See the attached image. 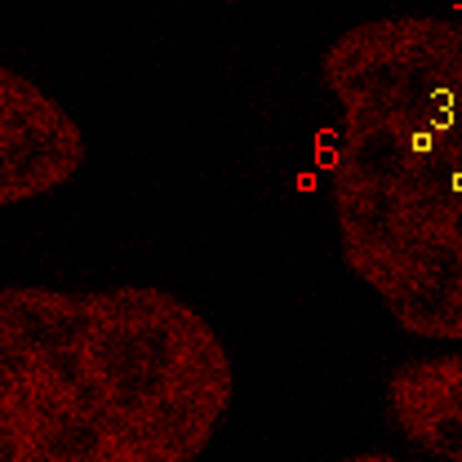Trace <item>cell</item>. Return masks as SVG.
<instances>
[{
    "label": "cell",
    "instance_id": "6da1fadb",
    "mask_svg": "<svg viewBox=\"0 0 462 462\" xmlns=\"http://www.w3.org/2000/svg\"><path fill=\"white\" fill-rule=\"evenodd\" d=\"M338 258L409 338L462 346V18H365L320 54Z\"/></svg>",
    "mask_w": 462,
    "mask_h": 462
},
{
    "label": "cell",
    "instance_id": "7a4b0ae2",
    "mask_svg": "<svg viewBox=\"0 0 462 462\" xmlns=\"http://www.w3.org/2000/svg\"><path fill=\"white\" fill-rule=\"evenodd\" d=\"M231 396L227 343L170 289H0V462H200Z\"/></svg>",
    "mask_w": 462,
    "mask_h": 462
},
{
    "label": "cell",
    "instance_id": "3957f363",
    "mask_svg": "<svg viewBox=\"0 0 462 462\" xmlns=\"http://www.w3.org/2000/svg\"><path fill=\"white\" fill-rule=\"evenodd\" d=\"M89 143L76 116L18 67L0 71V205H27L85 170Z\"/></svg>",
    "mask_w": 462,
    "mask_h": 462
},
{
    "label": "cell",
    "instance_id": "277c9868",
    "mask_svg": "<svg viewBox=\"0 0 462 462\" xmlns=\"http://www.w3.org/2000/svg\"><path fill=\"white\" fill-rule=\"evenodd\" d=\"M383 404L418 454L436 462H462V356H409L392 365Z\"/></svg>",
    "mask_w": 462,
    "mask_h": 462
},
{
    "label": "cell",
    "instance_id": "5b68a950",
    "mask_svg": "<svg viewBox=\"0 0 462 462\" xmlns=\"http://www.w3.org/2000/svg\"><path fill=\"white\" fill-rule=\"evenodd\" d=\"M325 462H413V458H396V454H346V458H325Z\"/></svg>",
    "mask_w": 462,
    "mask_h": 462
}]
</instances>
